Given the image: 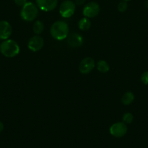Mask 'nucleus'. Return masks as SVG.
I'll use <instances>...</instances> for the list:
<instances>
[{"instance_id": "nucleus-1", "label": "nucleus", "mask_w": 148, "mask_h": 148, "mask_svg": "<svg viewBox=\"0 0 148 148\" xmlns=\"http://www.w3.org/2000/svg\"><path fill=\"white\" fill-rule=\"evenodd\" d=\"M69 27L68 25L64 21H57L51 26L50 33L53 38L57 40L65 39L68 36Z\"/></svg>"}, {"instance_id": "nucleus-2", "label": "nucleus", "mask_w": 148, "mask_h": 148, "mask_svg": "<svg viewBox=\"0 0 148 148\" xmlns=\"http://www.w3.org/2000/svg\"><path fill=\"white\" fill-rule=\"evenodd\" d=\"M0 51L5 57L13 58L20 52V46L15 40L7 39L0 44Z\"/></svg>"}, {"instance_id": "nucleus-3", "label": "nucleus", "mask_w": 148, "mask_h": 148, "mask_svg": "<svg viewBox=\"0 0 148 148\" xmlns=\"http://www.w3.org/2000/svg\"><path fill=\"white\" fill-rule=\"evenodd\" d=\"M39 14V8L33 2L28 1L20 11V17L25 21L30 22L34 20Z\"/></svg>"}, {"instance_id": "nucleus-4", "label": "nucleus", "mask_w": 148, "mask_h": 148, "mask_svg": "<svg viewBox=\"0 0 148 148\" xmlns=\"http://www.w3.org/2000/svg\"><path fill=\"white\" fill-rule=\"evenodd\" d=\"M75 10V4L71 0H65L59 6V12L64 18H69L74 14Z\"/></svg>"}, {"instance_id": "nucleus-5", "label": "nucleus", "mask_w": 148, "mask_h": 148, "mask_svg": "<svg viewBox=\"0 0 148 148\" xmlns=\"http://www.w3.org/2000/svg\"><path fill=\"white\" fill-rule=\"evenodd\" d=\"M100 11V5L95 1H91L84 6L83 9V14L87 18H93L98 15Z\"/></svg>"}, {"instance_id": "nucleus-6", "label": "nucleus", "mask_w": 148, "mask_h": 148, "mask_svg": "<svg viewBox=\"0 0 148 148\" xmlns=\"http://www.w3.org/2000/svg\"><path fill=\"white\" fill-rule=\"evenodd\" d=\"M127 131L128 127L124 122L115 123L110 128V134L117 138L123 137L127 133Z\"/></svg>"}, {"instance_id": "nucleus-7", "label": "nucleus", "mask_w": 148, "mask_h": 148, "mask_svg": "<svg viewBox=\"0 0 148 148\" xmlns=\"http://www.w3.org/2000/svg\"><path fill=\"white\" fill-rule=\"evenodd\" d=\"M95 67V62L91 57H86L80 62L78 69L83 75L90 73Z\"/></svg>"}, {"instance_id": "nucleus-8", "label": "nucleus", "mask_w": 148, "mask_h": 148, "mask_svg": "<svg viewBox=\"0 0 148 148\" xmlns=\"http://www.w3.org/2000/svg\"><path fill=\"white\" fill-rule=\"evenodd\" d=\"M44 41L43 38L41 37L39 35L33 36L30 38L28 43V47L31 51L36 52L40 51L43 48Z\"/></svg>"}, {"instance_id": "nucleus-9", "label": "nucleus", "mask_w": 148, "mask_h": 148, "mask_svg": "<svg viewBox=\"0 0 148 148\" xmlns=\"http://www.w3.org/2000/svg\"><path fill=\"white\" fill-rule=\"evenodd\" d=\"M38 8L44 12H50L55 10L57 5V0H36Z\"/></svg>"}, {"instance_id": "nucleus-10", "label": "nucleus", "mask_w": 148, "mask_h": 148, "mask_svg": "<svg viewBox=\"0 0 148 148\" xmlns=\"http://www.w3.org/2000/svg\"><path fill=\"white\" fill-rule=\"evenodd\" d=\"M12 29L10 23L5 20L0 21V40H7L12 35Z\"/></svg>"}, {"instance_id": "nucleus-11", "label": "nucleus", "mask_w": 148, "mask_h": 148, "mask_svg": "<svg viewBox=\"0 0 148 148\" xmlns=\"http://www.w3.org/2000/svg\"><path fill=\"white\" fill-rule=\"evenodd\" d=\"M68 44L72 48L79 47L83 44V37L77 33H72L68 36Z\"/></svg>"}, {"instance_id": "nucleus-12", "label": "nucleus", "mask_w": 148, "mask_h": 148, "mask_svg": "<svg viewBox=\"0 0 148 148\" xmlns=\"http://www.w3.org/2000/svg\"><path fill=\"white\" fill-rule=\"evenodd\" d=\"M133 101H134V95L133 92H130V91L125 92L121 98L122 103L125 106L130 105L133 103Z\"/></svg>"}, {"instance_id": "nucleus-13", "label": "nucleus", "mask_w": 148, "mask_h": 148, "mask_svg": "<svg viewBox=\"0 0 148 148\" xmlns=\"http://www.w3.org/2000/svg\"><path fill=\"white\" fill-rule=\"evenodd\" d=\"M91 21L89 20V19L87 18V17H83L82 19L78 21V26L79 27L80 30H83V31H85V30H88L91 27Z\"/></svg>"}, {"instance_id": "nucleus-14", "label": "nucleus", "mask_w": 148, "mask_h": 148, "mask_svg": "<svg viewBox=\"0 0 148 148\" xmlns=\"http://www.w3.org/2000/svg\"><path fill=\"white\" fill-rule=\"evenodd\" d=\"M97 69L99 72H102V73H106L110 69V66H109L108 63L104 60H100L97 62Z\"/></svg>"}, {"instance_id": "nucleus-15", "label": "nucleus", "mask_w": 148, "mask_h": 148, "mask_svg": "<svg viewBox=\"0 0 148 148\" xmlns=\"http://www.w3.org/2000/svg\"><path fill=\"white\" fill-rule=\"evenodd\" d=\"M44 30V25L43 22L41 20H37L33 23V31L36 33V35H39L42 33Z\"/></svg>"}, {"instance_id": "nucleus-16", "label": "nucleus", "mask_w": 148, "mask_h": 148, "mask_svg": "<svg viewBox=\"0 0 148 148\" xmlns=\"http://www.w3.org/2000/svg\"><path fill=\"white\" fill-rule=\"evenodd\" d=\"M133 116L131 113H125L123 116V121L125 124H131L133 121Z\"/></svg>"}, {"instance_id": "nucleus-17", "label": "nucleus", "mask_w": 148, "mask_h": 148, "mask_svg": "<svg viewBox=\"0 0 148 148\" xmlns=\"http://www.w3.org/2000/svg\"><path fill=\"white\" fill-rule=\"evenodd\" d=\"M128 8V4L127 1H120V3L118 5V10L120 12H124L126 11Z\"/></svg>"}, {"instance_id": "nucleus-18", "label": "nucleus", "mask_w": 148, "mask_h": 148, "mask_svg": "<svg viewBox=\"0 0 148 148\" xmlns=\"http://www.w3.org/2000/svg\"><path fill=\"white\" fill-rule=\"evenodd\" d=\"M141 81L145 85H148V71H146L142 74L141 76Z\"/></svg>"}, {"instance_id": "nucleus-19", "label": "nucleus", "mask_w": 148, "mask_h": 148, "mask_svg": "<svg viewBox=\"0 0 148 148\" xmlns=\"http://www.w3.org/2000/svg\"><path fill=\"white\" fill-rule=\"evenodd\" d=\"M14 1L16 5L19 7H23L28 2L27 0H14Z\"/></svg>"}, {"instance_id": "nucleus-20", "label": "nucleus", "mask_w": 148, "mask_h": 148, "mask_svg": "<svg viewBox=\"0 0 148 148\" xmlns=\"http://www.w3.org/2000/svg\"><path fill=\"white\" fill-rule=\"evenodd\" d=\"M86 0H75V4L76 5H82L85 3Z\"/></svg>"}, {"instance_id": "nucleus-21", "label": "nucleus", "mask_w": 148, "mask_h": 148, "mask_svg": "<svg viewBox=\"0 0 148 148\" xmlns=\"http://www.w3.org/2000/svg\"><path fill=\"white\" fill-rule=\"evenodd\" d=\"M3 130H4V124H3L1 121H0V132H1Z\"/></svg>"}, {"instance_id": "nucleus-22", "label": "nucleus", "mask_w": 148, "mask_h": 148, "mask_svg": "<svg viewBox=\"0 0 148 148\" xmlns=\"http://www.w3.org/2000/svg\"><path fill=\"white\" fill-rule=\"evenodd\" d=\"M146 7L148 8V0L146 1Z\"/></svg>"}, {"instance_id": "nucleus-23", "label": "nucleus", "mask_w": 148, "mask_h": 148, "mask_svg": "<svg viewBox=\"0 0 148 148\" xmlns=\"http://www.w3.org/2000/svg\"><path fill=\"white\" fill-rule=\"evenodd\" d=\"M122 1H131V0H122Z\"/></svg>"}]
</instances>
